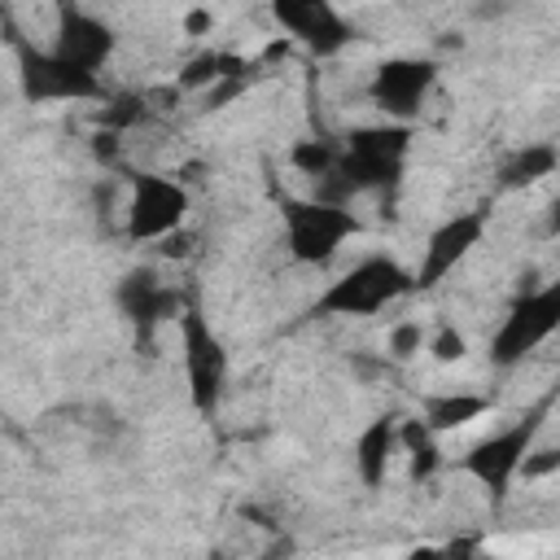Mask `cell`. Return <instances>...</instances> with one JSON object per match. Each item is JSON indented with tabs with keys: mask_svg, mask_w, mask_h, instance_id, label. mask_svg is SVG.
<instances>
[{
	"mask_svg": "<svg viewBox=\"0 0 560 560\" xmlns=\"http://www.w3.org/2000/svg\"><path fill=\"white\" fill-rule=\"evenodd\" d=\"M407 293H416L411 267H402L389 254H363L359 262H350V271H341L315 298V311L319 315H341V319H363V315H376V311L394 306Z\"/></svg>",
	"mask_w": 560,
	"mask_h": 560,
	"instance_id": "6da1fadb",
	"label": "cell"
},
{
	"mask_svg": "<svg viewBox=\"0 0 560 560\" xmlns=\"http://www.w3.org/2000/svg\"><path fill=\"white\" fill-rule=\"evenodd\" d=\"M280 228H284V249L293 262L306 267H324L341 254L346 241H354L363 232L359 214L350 206L337 201H319V197H280Z\"/></svg>",
	"mask_w": 560,
	"mask_h": 560,
	"instance_id": "7a4b0ae2",
	"label": "cell"
},
{
	"mask_svg": "<svg viewBox=\"0 0 560 560\" xmlns=\"http://www.w3.org/2000/svg\"><path fill=\"white\" fill-rule=\"evenodd\" d=\"M556 332H560V280L521 284V293L512 298V306L494 324L486 354L494 368H516L534 350H542Z\"/></svg>",
	"mask_w": 560,
	"mask_h": 560,
	"instance_id": "3957f363",
	"label": "cell"
},
{
	"mask_svg": "<svg viewBox=\"0 0 560 560\" xmlns=\"http://www.w3.org/2000/svg\"><path fill=\"white\" fill-rule=\"evenodd\" d=\"M542 416H547V402L529 407L525 416L490 429L486 438H477L468 446V455L455 464L468 481H477L481 490H490L494 499H503L516 481H521V468L529 459V451L538 446V433H542Z\"/></svg>",
	"mask_w": 560,
	"mask_h": 560,
	"instance_id": "277c9868",
	"label": "cell"
},
{
	"mask_svg": "<svg viewBox=\"0 0 560 560\" xmlns=\"http://www.w3.org/2000/svg\"><path fill=\"white\" fill-rule=\"evenodd\" d=\"M188 219V188L175 175H158V171H140L127 184V201H122V232L127 241H166L184 228Z\"/></svg>",
	"mask_w": 560,
	"mask_h": 560,
	"instance_id": "5b68a950",
	"label": "cell"
},
{
	"mask_svg": "<svg viewBox=\"0 0 560 560\" xmlns=\"http://www.w3.org/2000/svg\"><path fill=\"white\" fill-rule=\"evenodd\" d=\"M175 332H179V354H184L188 398H192V407H197L201 416H210V411L219 407L223 389H228V368H232V363H228V350H223L219 332L210 328V315H206L197 302L179 315Z\"/></svg>",
	"mask_w": 560,
	"mask_h": 560,
	"instance_id": "8992f818",
	"label": "cell"
},
{
	"mask_svg": "<svg viewBox=\"0 0 560 560\" xmlns=\"http://www.w3.org/2000/svg\"><path fill=\"white\" fill-rule=\"evenodd\" d=\"M13 52H18V79H22V92L39 105L48 101H101L105 88H101V74H88L70 61H61L48 44H31V39H13Z\"/></svg>",
	"mask_w": 560,
	"mask_h": 560,
	"instance_id": "52a82bcc",
	"label": "cell"
},
{
	"mask_svg": "<svg viewBox=\"0 0 560 560\" xmlns=\"http://www.w3.org/2000/svg\"><path fill=\"white\" fill-rule=\"evenodd\" d=\"M438 88V61L433 57H385L368 79V101L385 114V122H407L424 109V101Z\"/></svg>",
	"mask_w": 560,
	"mask_h": 560,
	"instance_id": "ba28073f",
	"label": "cell"
},
{
	"mask_svg": "<svg viewBox=\"0 0 560 560\" xmlns=\"http://www.w3.org/2000/svg\"><path fill=\"white\" fill-rule=\"evenodd\" d=\"M481 236H486V210H459V214L442 219V223L424 236L420 262L411 267L416 289H438V284L481 245Z\"/></svg>",
	"mask_w": 560,
	"mask_h": 560,
	"instance_id": "9c48e42d",
	"label": "cell"
},
{
	"mask_svg": "<svg viewBox=\"0 0 560 560\" xmlns=\"http://www.w3.org/2000/svg\"><path fill=\"white\" fill-rule=\"evenodd\" d=\"M114 306L140 328V332H153L162 324H179V315L192 306L188 293L175 284V280H162L153 267H131L118 289H114Z\"/></svg>",
	"mask_w": 560,
	"mask_h": 560,
	"instance_id": "30bf717a",
	"label": "cell"
},
{
	"mask_svg": "<svg viewBox=\"0 0 560 560\" xmlns=\"http://www.w3.org/2000/svg\"><path fill=\"white\" fill-rule=\"evenodd\" d=\"M61 61L88 70V74H101V66L114 57V31L105 18H96L92 9H79V4H61L52 13V44H48Z\"/></svg>",
	"mask_w": 560,
	"mask_h": 560,
	"instance_id": "8fae6325",
	"label": "cell"
},
{
	"mask_svg": "<svg viewBox=\"0 0 560 560\" xmlns=\"http://www.w3.org/2000/svg\"><path fill=\"white\" fill-rule=\"evenodd\" d=\"M271 18H276V26L289 31V39H298L315 57H337L354 39L346 13L324 0H280V4H271Z\"/></svg>",
	"mask_w": 560,
	"mask_h": 560,
	"instance_id": "7c38bea8",
	"label": "cell"
},
{
	"mask_svg": "<svg viewBox=\"0 0 560 560\" xmlns=\"http://www.w3.org/2000/svg\"><path fill=\"white\" fill-rule=\"evenodd\" d=\"M402 455V420L398 416H372L368 429L354 438V472L368 490H381L389 477V464Z\"/></svg>",
	"mask_w": 560,
	"mask_h": 560,
	"instance_id": "4fadbf2b",
	"label": "cell"
},
{
	"mask_svg": "<svg viewBox=\"0 0 560 560\" xmlns=\"http://www.w3.org/2000/svg\"><path fill=\"white\" fill-rule=\"evenodd\" d=\"M556 171H560V149L551 140H525L494 166V184L508 188V192H521V188H534V184L551 179Z\"/></svg>",
	"mask_w": 560,
	"mask_h": 560,
	"instance_id": "5bb4252c",
	"label": "cell"
},
{
	"mask_svg": "<svg viewBox=\"0 0 560 560\" xmlns=\"http://www.w3.org/2000/svg\"><path fill=\"white\" fill-rule=\"evenodd\" d=\"M490 411V398L486 394H472V389H438L420 402V420L442 438L451 429H464L472 420H481Z\"/></svg>",
	"mask_w": 560,
	"mask_h": 560,
	"instance_id": "9a60e30c",
	"label": "cell"
},
{
	"mask_svg": "<svg viewBox=\"0 0 560 560\" xmlns=\"http://www.w3.org/2000/svg\"><path fill=\"white\" fill-rule=\"evenodd\" d=\"M402 455H407V477L411 481H429L446 459H442V438L420 420H402Z\"/></svg>",
	"mask_w": 560,
	"mask_h": 560,
	"instance_id": "2e32d148",
	"label": "cell"
},
{
	"mask_svg": "<svg viewBox=\"0 0 560 560\" xmlns=\"http://www.w3.org/2000/svg\"><path fill=\"white\" fill-rule=\"evenodd\" d=\"M289 162H293L298 175H306L311 184H319V179H328V175L337 171V162H341V140L306 136V140H298V144L289 149Z\"/></svg>",
	"mask_w": 560,
	"mask_h": 560,
	"instance_id": "e0dca14e",
	"label": "cell"
},
{
	"mask_svg": "<svg viewBox=\"0 0 560 560\" xmlns=\"http://www.w3.org/2000/svg\"><path fill=\"white\" fill-rule=\"evenodd\" d=\"M420 350H429V328L420 319H398L385 332V359L389 363H411Z\"/></svg>",
	"mask_w": 560,
	"mask_h": 560,
	"instance_id": "ac0fdd59",
	"label": "cell"
},
{
	"mask_svg": "<svg viewBox=\"0 0 560 560\" xmlns=\"http://www.w3.org/2000/svg\"><path fill=\"white\" fill-rule=\"evenodd\" d=\"M429 354H433L438 363H459V359L468 354V341H464V332H459V328L442 324L438 332H429Z\"/></svg>",
	"mask_w": 560,
	"mask_h": 560,
	"instance_id": "d6986e66",
	"label": "cell"
},
{
	"mask_svg": "<svg viewBox=\"0 0 560 560\" xmlns=\"http://www.w3.org/2000/svg\"><path fill=\"white\" fill-rule=\"evenodd\" d=\"M556 472H560V446H534L525 468H521L525 481H542V477H556Z\"/></svg>",
	"mask_w": 560,
	"mask_h": 560,
	"instance_id": "ffe728a7",
	"label": "cell"
},
{
	"mask_svg": "<svg viewBox=\"0 0 560 560\" xmlns=\"http://www.w3.org/2000/svg\"><path fill=\"white\" fill-rule=\"evenodd\" d=\"M210 26H214V13H210V9H188V13H184V31H188V35H206Z\"/></svg>",
	"mask_w": 560,
	"mask_h": 560,
	"instance_id": "44dd1931",
	"label": "cell"
},
{
	"mask_svg": "<svg viewBox=\"0 0 560 560\" xmlns=\"http://www.w3.org/2000/svg\"><path fill=\"white\" fill-rule=\"evenodd\" d=\"M407 560H442V551H438V547H420V551H411Z\"/></svg>",
	"mask_w": 560,
	"mask_h": 560,
	"instance_id": "7402d4cb",
	"label": "cell"
},
{
	"mask_svg": "<svg viewBox=\"0 0 560 560\" xmlns=\"http://www.w3.org/2000/svg\"><path fill=\"white\" fill-rule=\"evenodd\" d=\"M551 232H560V201H556V210H551Z\"/></svg>",
	"mask_w": 560,
	"mask_h": 560,
	"instance_id": "603a6c76",
	"label": "cell"
}]
</instances>
